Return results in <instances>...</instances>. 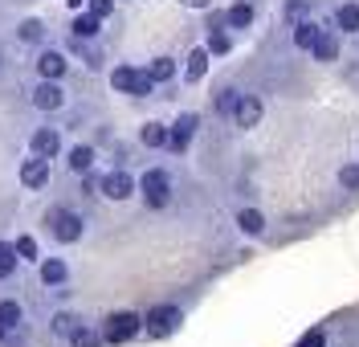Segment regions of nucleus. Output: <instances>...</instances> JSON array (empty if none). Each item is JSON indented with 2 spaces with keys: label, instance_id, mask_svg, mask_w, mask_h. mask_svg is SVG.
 <instances>
[{
  "label": "nucleus",
  "instance_id": "obj_6",
  "mask_svg": "<svg viewBox=\"0 0 359 347\" xmlns=\"http://www.w3.org/2000/svg\"><path fill=\"white\" fill-rule=\"evenodd\" d=\"M233 123L249 131V127H257L262 123V98H253V94H241L237 98V107H233Z\"/></svg>",
  "mask_w": 359,
  "mask_h": 347
},
{
  "label": "nucleus",
  "instance_id": "obj_34",
  "mask_svg": "<svg viewBox=\"0 0 359 347\" xmlns=\"http://www.w3.org/2000/svg\"><path fill=\"white\" fill-rule=\"evenodd\" d=\"M90 13H94L98 21H102V17H111V13H114V0H90Z\"/></svg>",
  "mask_w": 359,
  "mask_h": 347
},
{
  "label": "nucleus",
  "instance_id": "obj_5",
  "mask_svg": "<svg viewBox=\"0 0 359 347\" xmlns=\"http://www.w3.org/2000/svg\"><path fill=\"white\" fill-rule=\"evenodd\" d=\"M143 323H147V331H151L156 339H163V335H172V331L180 327V311L176 306H156Z\"/></svg>",
  "mask_w": 359,
  "mask_h": 347
},
{
  "label": "nucleus",
  "instance_id": "obj_28",
  "mask_svg": "<svg viewBox=\"0 0 359 347\" xmlns=\"http://www.w3.org/2000/svg\"><path fill=\"white\" fill-rule=\"evenodd\" d=\"M208 49H212V53H229V49H233L229 33H224V29H212V33H208Z\"/></svg>",
  "mask_w": 359,
  "mask_h": 347
},
{
  "label": "nucleus",
  "instance_id": "obj_11",
  "mask_svg": "<svg viewBox=\"0 0 359 347\" xmlns=\"http://www.w3.org/2000/svg\"><path fill=\"white\" fill-rule=\"evenodd\" d=\"M335 29L339 33H347V37H355L359 33V4L355 0H347V4H339L335 8Z\"/></svg>",
  "mask_w": 359,
  "mask_h": 347
},
{
  "label": "nucleus",
  "instance_id": "obj_2",
  "mask_svg": "<svg viewBox=\"0 0 359 347\" xmlns=\"http://www.w3.org/2000/svg\"><path fill=\"white\" fill-rule=\"evenodd\" d=\"M139 192H143V200H147L151 208H163L168 200H172V176H168V172H159V168H151V172H143Z\"/></svg>",
  "mask_w": 359,
  "mask_h": 347
},
{
  "label": "nucleus",
  "instance_id": "obj_29",
  "mask_svg": "<svg viewBox=\"0 0 359 347\" xmlns=\"http://www.w3.org/2000/svg\"><path fill=\"white\" fill-rule=\"evenodd\" d=\"M0 323L17 327V323H21V306H17V302H0Z\"/></svg>",
  "mask_w": 359,
  "mask_h": 347
},
{
  "label": "nucleus",
  "instance_id": "obj_13",
  "mask_svg": "<svg viewBox=\"0 0 359 347\" xmlns=\"http://www.w3.org/2000/svg\"><path fill=\"white\" fill-rule=\"evenodd\" d=\"M37 69H41V78H53V82H57V78L66 74V57H62L57 49H45L41 57H37Z\"/></svg>",
  "mask_w": 359,
  "mask_h": 347
},
{
  "label": "nucleus",
  "instance_id": "obj_1",
  "mask_svg": "<svg viewBox=\"0 0 359 347\" xmlns=\"http://www.w3.org/2000/svg\"><path fill=\"white\" fill-rule=\"evenodd\" d=\"M111 86H114V90H123V94H135V98H147L156 82H151V74H147V69L118 66V69L111 74Z\"/></svg>",
  "mask_w": 359,
  "mask_h": 347
},
{
  "label": "nucleus",
  "instance_id": "obj_33",
  "mask_svg": "<svg viewBox=\"0 0 359 347\" xmlns=\"http://www.w3.org/2000/svg\"><path fill=\"white\" fill-rule=\"evenodd\" d=\"M298 347H327V331H318V327H314V331H306V335L298 339Z\"/></svg>",
  "mask_w": 359,
  "mask_h": 347
},
{
  "label": "nucleus",
  "instance_id": "obj_30",
  "mask_svg": "<svg viewBox=\"0 0 359 347\" xmlns=\"http://www.w3.org/2000/svg\"><path fill=\"white\" fill-rule=\"evenodd\" d=\"M286 17H290L294 25L306 21V17H311V4H306V0H290V4H286Z\"/></svg>",
  "mask_w": 359,
  "mask_h": 347
},
{
  "label": "nucleus",
  "instance_id": "obj_37",
  "mask_svg": "<svg viewBox=\"0 0 359 347\" xmlns=\"http://www.w3.org/2000/svg\"><path fill=\"white\" fill-rule=\"evenodd\" d=\"M66 4H69V8H78V4H82V0H66Z\"/></svg>",
  "mask_w": 359,
  "mask_h": 347
},
{
  "label": "nucleus",
  "instance_id": "obj_31",
  "mask_svg": "<svg viewBox=\"0 0 359 347\" xmlns=\"http://www.w3.org/2000/svg\"><path fill=\"white\" fill-rule=\"evenodd\" d=\"M237 98H241L237 90H221V94H217V111H221V115H233V107H237Z\"/></svg>",
  "mask_w": 359,
  "mask_h": 347
},
{
  "label": "nucleus",
  "instance_id": "obj_18",
  "mask_svg": "<svg viewBox=\"0 0 359 347\" xmlns=\"http://www.w3.org/2000/svg\"><path fill=\"white\" fill-rule=\"evenodd\" d=\"M229 25H233V29H249V25H253V4H249V0H237V4L229 8Z\"/></svg>",
  "mask_w": 359,
  "mask_h": 347
},
{
  "label": "nucleus",
  "instance_id": "obj_32",
  "mask_svg": "<svg viewBox=\"0 0 359 347\" xmlns=\"http://www.w3.org/2000/svg\"><path fill=\"white\" fill-rule=\"evenodd\" d=\"M13 250H17V257L33 261V257H37V241H33V237H17V245H13Z\"/></svg>",
  "mask_w": 359,
  "mask_h": 347
},
{
  "label": "nucleus",
  "instance_id": "obj_8",
  "mask_svg": "<svg viewBox=\"0 0 359 347\" xmlns=\"http://www.w3.org/2000/svg\"><path fill=\"white\" fill-rule=\"evenodd\" d=\"M62 102H66V94H62V86H57L53 78H45L41 86L33 90V107H37V111H57Z\"/></svg>",
  "mask_w": 359,
  "mask_h": 347
},
{
  "label": "nucleus",
  "instance_id": "obj_21",
  "mask_svg": "<svg viewBox=\"0 0 359 347\" xmlns=\"http://www.w3.org/2000/svg\"><path fill=\"white\" fill-rule=\"evenodd\" d=\"M143 143L147 147H168V127L163 123H147L143 127Z\"/></svg>",
  "mask_w": 359,
  "mask_h": 347
},
{
  "label": "nucleus",
  "instance_id": "obj_14",
  "mask_svg": "<svg viewBox=\"0 0 359 347\" xmlns=\"http://www.w3.org/2000/svg\"><path fill=\"white\" fill-rule=\"evenodd\" d=\"M311 53H314V62H335V57H339V37H335V33H327V29H323Z\"/></svg>",
  "mask_w": 359,
  "mask_h": 347
},
{
  "label": "nucleus",
  "instance_id": "obj_9",
  "mask_svg": "<svg viewBox=\"0 0 359 347\" xmlns=\"http://www.w3.org/2000/svg\"><path fill=\"white\" fill-rule=\"evenodd\" d=\"M135 192V180L127 172H111V176H102V196H111V200H127Z\"/></svg>",
  "mask_w": 359,
  "mask_h": 347
},
{
  "label": "nucleus",
  "instance_id": "obj_23",
  "mask_svg": "<svg viewBox=\"0 0 359 347\" xmlns=\"http://www.w3.org/2000/svg\"><path fill=\"white\" fill-rule=\"evenodd\" d=\"M69 168H74V172H90V168H94V151H90V147H74V151H69Z\"/></svg>",
  "mask_w": 359,
  "mask_h": 347
},
{
  "label": "nucleus",
  "instance_id": "obj_24",
  "mask_svg": "<svg viewBox=\"0 0 359 347\" xmlns=\"http://www.w3.org/2000/svg\"><path fill=\"white\" fill-rule=\"evenodd\" d=\"M339 184L347 188V192H359V163H343L339 168Z\"/></svg>",
  "mask_w": 359,
  "mask_h": 347
},
{
  "label": "nucleus",
  "instance_id": "obj_3",
  "mask_svg": "<svg viewBox=\"0 0 359 347\" xmlns=\"http://www.w3.org/2000/svg\"><path fill=\"white\" fill-rule=\"evenodd\" d=\"M139 327H143V319H139L135 311H118V315H111V319H107V327H102V339H107V343H127V339H135V335H139Z\"/></svg>",
  "mask_w": 359,
  "mask_h": 347
},
{
  "label": "nucleus",
  "instance_id": "obj_17",
  "mask_svg": "<svg viewBox=\"0 0 359 347\" xmlns=\"http://www.w3.org/2000/svg\"><path fill=\"white\" fill-rule=\"evenodd\" d=\"M41 282H45V286L66 282V261H62V257H49V261H41Z\"/></svg>",
  "mask_w": 359,
  "mask_h": 347
},
{
  "label": "nucleus",
  "instance_id": "obj_26",
  "mask_svg": "<svg viewBox=\"0 0 359 347\" xmlns=\"http://www.w3.org/2000/svg\"><path fill=\"white\" fill-rule=\"evenodd\" d=\"M13 270H17V250L0 241V278H8Z\"/></svg>",
  "mask_w": 359,
  "mask_h": 347
},
{
  "label": "nucleus",
  "instance_id": "obj_19",
  "mask_svg": "<svg viewBox=\"0 0 359 347\" xmlns=\"http://www.w3.org/2000/svg\"><path fill=\"white\" fill-rule=\"evenodd\" d=\"M208 69V49H192L188 53V82H201Z\"/></svg>",
  "mask_w": 359,
  "mask_h": 347
},
{
  "label": "nucleus",
  "instance_id": "obj_16",
  "mask_svg": "<svg viewBox=\"0 0 359 347\" xmlns=\"http://www.w3.org/2000/svg\"><path fill=\"white\" fill-rule=\"evenodd\" d=\"M318 33H323V29H318L314 21H298V25H294V46H298V49H314Z\"/></svg>",
  "mask_w": 359,
  "mask_h": 347
},
{
  "label": "nucleus",
  "instance_id": "obj_35",
  "mask_svg": "<svg viewBox=\"0 0 359 347\" xmlns=\"http://www.w3.org/2000/svg\"><path fill=\"white\" fill-rule=\"evenodd\" d=\"M53 331L57 335H69L74 331V315H53Z\"/></svg>",
  "mask_w": 359,
  "mask_h": 347
},
{
  "label": "nucleus",
  "instance_id": "obj_20",
  "mask_svg": "<svg viewBox=\"0 0 359 347\" xmlns=\"http://www.w3.org/2000/svg\"><path fill=\"white\" fill-rule=\"evenodd\" d=\"M147 74H151V82H172V78H176V62H172V57H156V62L147 66Z\"/></svg>",
  "mask_w": 359,
  "mask_h": 347
},
{
  "label": "nucleus",
  "instance_id": "obj_38",
  "mask_svg": "<svg viewBox=\"0 0 359 347\" xmlns=\"http://www.w3.org/2000/svg\"><path fill=\"white\" fill-rule=\"evenodd\" d=\"M0 339H4V323H0Z\"/></svg>",
  "mask_w": 359,
  "mask_h": 347
},
{
  "label": "nucleus",
  "instance_id": "obj_10",
  "mask_svg": "<svg viewBox=\"0 0 359 347\" xmlns=\"http://www.w3.org/2000/svg\"><path fill=\"white\" fill-rule=\"evenodd\" d=\"M21 180H25V188H41L45 180H49V163H45V156H33V160L21 163Z\"/></svg>",
  "mask_w": 359,
  "mask_h": 347
},
{
  "label": "nucleus",
  "instance_id": "obj_4",
  "mask_svg": "<svg viewBox=\"0 0 359 347\" xmlns=\"http://www.w3.org/2000/svg\"><path fill=\"white\" fill-rule=\"evenodd\" d=\"M49 229H53L57 241H78V237H82V217L69 212V208H53V212H49Z\"/></svg>",
  "mask_w": 359,
  "mask_h": 347
},
{
  "label": "nucleus",
  "instance_id": "obj_27",
  "mask_svg": "<svg viewBox=\"0 0 359 347\" xmlns=\"http://www.w3.org/2000/svg\"><path fill=\"white\" fill-rule=\"evenodd\" d=\"M17 37H21V41H41V37H45V25L41 21H21Z\"/></svg>",
  "mask_w": 359,
  "mask_h": 347
},
{
  "label": "nucleus",
  "instance_id": "obj_36",
  "mask_svg": "<svg viewBox=\"0 0 359 347\" xmlns=\"http://www.w3.org/2000/svg\"><path fill=\"white\" fill-rule=\"evenodd\" d=\"M184 4H192V8H208V0H184Z\"/></svg>",
  "mask_w": 359,
  "mask_h": 347
},
{
  "label": "nucleus",
  "instance_id": "obj_12",
  "mask_svg": "<svg viewBox=\"0 0 359 347\" xmlns=\"http://www.w3.org/2000/svg\"><path fill=\"white\" fill-rule=\"evenodd\" d=\"M33 156H57V147H62V135L53 131V127H41V131H33Z\"/></svg>",
  "mask_w": 359,
  "mask_h": 347
},
{
  "label": "nucleus",
  "instance_id": "obj_7",
  "mask_svg": "<svg viewBox=\"0 0 359 347\" xmlns=\"http://www.w3.org/2000/svg\"><path fill=\"white\" fill-rule=\"evenodd\" d=\"M196 127H201V118L196 115H180L176 127L168 131V147H172V151H184V147L192 143V135H196Z\"/></svg>",
  "mask_w": 359,
  "mask_h": 347
},
{
  "label": "nucleus",
  "instance_id": "obj_25",
  "mask_svg": "<svg viewBox=\"0 0 359 347\" xmlns=\"http://www.w3.org/2000/svg\"><path fill=\"white\" fill-rule=\"evenodd\" d=\"M69 343L74 347H98V335H94L90 327H74V331H69Z\"/></svg>",
  "mask_w": 359,
  "mask_h": 347
},
{
  "label": "nucleus",
  "instance_id": "obj_15",
  "mask_svg": "<svg viewBox=\"0 0 359 347\" xmlns=\"http://www.w3.org/2000/svg\"><path fill=\"white\" fill-rule=\"evenodd\" d=\"M237 225H241V233H249V237H262V233H266V217H262L257 208H241V212H237Z\"/></svg>",
  "mask_w": 359,
  "mask_h": 347
},
{
  "label": "nucleus",
  "instance_id": "obj_22",
  "mask_svg": "<svg viewBox=\"0 0 359 347\" xmlns=\"http://www.w3.org/2000/svg\"><path fill=\"white\" fill-rule=\"evenodd\" d=\"M98 17H94V13H90V17H78V21H74V37H78V41H86V37H94V33H98Z\"/></svg>",
  "mask_w": 359,
  "mask_h": 347
}]
</instances>
